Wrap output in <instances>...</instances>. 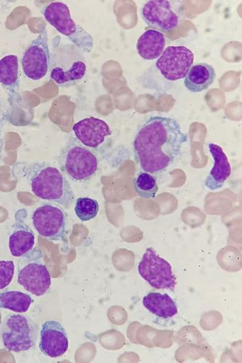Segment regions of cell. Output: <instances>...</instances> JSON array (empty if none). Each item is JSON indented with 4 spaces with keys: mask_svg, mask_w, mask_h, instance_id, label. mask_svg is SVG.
<instances>
[{
    "mask_svg": "<svg viewBox=\"0 0 242 363\" xmlns=\"http://www.w3.org/2000/svg\"><path fill=\"white\" fill-rule=\"evenodd\" d=\"M15 265L12 261H0V290L7 288L13 279Z\"/></svg>",
    "mask_w": 242,
    "mask_h": 363,
    "instance_id": "cb8c5ba5",
    "label": "cell"
},
{
    "mask_svg": "<svg viewBox=\"0 0 242 363\" xmlns=\"http://www.w3.org/2000/svg\"><path fill=\"white\" fill-rule=\"evenodd\" d=\"M75 211L79 220L90 221L97 216L99 204L97 201L90 198H79L76 201Z\"/></svg>",
    "mask_w": 242,
    "mask_h": 363,
    "instance_id": "603a6c76",
    "label": "cell"
},
{
    "mask_svg": "<svg viewBox=\"0 0 242 363\" xmlns=\"http://www.w3.org/2000/svg\"><path fill=\"white\" fill-rule=\"evenodd\" d=\"M39 349L48 357L57 358L69 349L68 334L60 323L48 320L41 326Z\"/></svg>",
    "mask_w": 242,
    "mask_h": 363,
    "instance_id": "7c38bea8",
    "label": "cell"
},
{
    "mask_svg": "<svg viewBox=\"0 0 242 363\" xmlns=\"http://www.w3.org/2000/svg\"><path fill=\"white\" fill-rule=\"evenodd\" d=\"M43 255L40 250L34 248L21 256L18 263V284L37 296L46 294L51 286V275Z\"/></svg>",
    "mask_w": 242,
    "mask_h": 363,
    "instance_id": "8992f818",
    "label": "cell"
},
{
    "mask_svg": "<svg viewBox=\"0 0 242 363\" xmlns=\"http://www.w3.org/2000/svg\"><path fill=\"white\" fill-rule=\"evenodd\" d=\"M38 327L29 315L11 313L6 316L1 327L4 346L14 352H26L36 344Z\"/></svg>",
    "mask_w": 242,
    "mask_h": 363,
    "instance_id": "277c9868",
    "label": "cell"
},
{
    "mask_svg": "<svg viewBox=\"0 0 242 363\" xmlns=\"http://www.w3.org/2000/svg\"><path fill=\"white\" fill-rule=\"evenodd\" d=\"M165 45L166 39L162 33L148 30L139 38L137 50L139 55L144 60H153L162 55Z\"/></svg>",
    "mask_w": 242,
    "mask_h": 363,
    "instance_id": "ac0fdd59",
    "label": "cell"
},
{
    "mask_svg": "<svg viewBox=\"0 0 242 363\" xmlns=\"http://www.w3.org/2000/svg\"><path fill=\"white\" fill-rule=\"evenodd\" d=\"M38 234L50 242H64L68 232V216L63 209L51 203L37 208L32 217Z\"/></svg>",
    "mask_w": 242,
    "mask_h": 363,
    "instance_id": "52a82bcc",
    "label": "cell"
},
{
    "mask_svg": "<svg viewBox=\"0 0 242 363\" xmlns=\"http://www.w3.org/2000/svg\"><path fill=\"white\" fill-rule=\"evenodd\" d=\"M38 198L56 203L69 208L75 201V194L67 179L57 167L44 162L25 164L21 169Z\"/></svg>",
    "mask_w": 242,
    "mask_h": 363,
    "instance_id": "7a4b0ae2",
    "label": "cell"
},
{
    "mask_svg": "<svg viewBox=\"0 0 242 363\" xmlns=\"http://www.w3.org/2000/svg\"><path fill=\"white\" fill-rule=\"evenodd\" d=\"M216 77L214 67L208 63H198L192 67L185 79L186 89L192 93H201L208 89Z\"/></svg>",
    "mask_w": 242,
    "mask_h": 363,
    "instance_id": "e0dca14e",
    "label": "cell"
},
{
    "mask_svg": "<svg viewBox=\"0 0 242 363\" xmlns=\"http://www.w3.org/2000/svg\"><path fill=\"white\" fill-rule=\"evenodd\" d=\"M21 67L26 76L38 81L47 76L50 67L48 32L43 27L38 35L22 55Z\"/></svg>",
    "mask_w": 242,
    "mask_h": 363,
    "instance_id": "ba28073f",
    "label": "cell"
},
{
    "mask_svg": "<svg viewBox=\"0 0 242 363\" xmlns=\"http://www.w3.org/2000/svg\"><path fill=\"white\" fill-rule=\"evenodd\" d=\"M141 14L148 27L160 33L172 32L180 26V16L167 0L147 2L141 9Z\"/></svg>",
    "mask_w": 242,
    "mask_h": 363,
    "instance_id": "8fae6325",
    "label": "cell"
},
{
    "mask_svg": "<svg viewBox=\"0 0 242 363\" xmlns=\"http://www.w3.org/2000/svg\"><path fill=\"white\" fill-rule=\"evenodd\" d=\"M4 121L0 120V162L3 159V152H4V139L3 135V126H4Z\"/></svg>",
    "mask_w": 242,
    "mask_h": 363,
    "instance_id": "d4e9b609",
    "label": "cell"
},
{
    "mask_svg": "<svg viewBox=\"0 0 242 363\" xmlns=\"http://www.w3.org/2000/svg\"><path fill=\"white\" fill-rule=\"evenodd\" d=\"M32 303L33 298L28 294L18 291L0 292V308L25 313L28 311Z\"/></svg>",
    "mask_w": 242,
    "mask_h": 363,
    "instance_id": "ffe728a7",
    "label": "cell"
},
{
    "mask_svg": "<svg viewBox=\"0 0 242 363\" xmlns=\"http://www.w3.org/2000/svg\"><path fill=\"white\" fill-rule=\"evenodd\" d=\"M208 148L214 160V167L205 181V186L210 190H216L222 188L231 177V167L221 147L209 143Z\"/></svg>",
    "mask_w": 242,
    "mask_h": 363,
    "instance_id": "9a60e30c",
    "label": "cell"
},
{
    "mask_svg": "<svg viewBox=\"0 0 242 363\" xmlns=\"http://www.w3.org/2000/svg\"><path fill=\"white\" fill-rule=\"evenodd\" d=\"M73 132L77 139L88 148H97L106 137L112 135L106 122L95 117L87 118L75 123Z\"/></svg>",
    "mask_w": 242,
    "mask_h": 363,
    "instance_id": "5bb4252c",
    "label": "cell"
},
{
    "mask_svg": "<svg viewBox=\"0 0 242 363\" xmlns=\"http://www.w3.org/2000/svg\"><path fill=\"white\" fill-rule=\"evenodd\" d=\"M86 64L78 60L75 62L68 70L64 71L61 67L53 69L50 77L60 86H69L71 83L82 79L86 74Z\"/></svg>",
    "mask_w": 242,
    "mask_h": 363,
    "instance_id": "44dd1931",
    "label": "cell"
},
{
    "mask_svg": "<svg viewBox=\"0 0 242 363\" xmlns=\"http://www.w3.org/2000/svg\"><path fill=\"white\" fill-rule=\"evenodd\" d=\"M14 218L15 221L9 238V250L14 257L20 258L35 248V237L33 230L27 223V209H18Z\"/></svg>",
    "mask_w": 242,
    "mask_h": 363,
    "instance_id": "4fadbf2b",
    "label": "cell"
},
{
    "mask_svg": "<svg viewBox=\"0 0 242 363\" xmlns=\"http://www.w3.org/2000/svg\"><path fill=\"white\" fill-rule=\"evenodd\" d=\"M194 55L184 46L167 48L156 62L162 75L169 81L185 78L193 65Z\"/></svg>",
    "mask_w": 242,
    "mask_h": 363,
    "instance_id": "30bf717a",
    "label": "cell"
},
{
    "mask_svg": "<svg viewBox=\"0 0 242 363\" xmlns=\"http://www.w3.org/2000/svg\"><path fill=\"white\" fill-rule=\"evenodd\" d=\"M143 303L150 313L163 318H172L178 313L177 306L167 294L149 293L143 298Z\"/></svg>",
    "mask_w": 242,
    "mask_h": 363,
    "instance_id": "d6986e66",
    "label": "cell"
},
{
    "mask_svg": "<svg viewBox=\"0 0 242 363\" xmlns=\"http://www.w3.org/2000/svg\"><path fill=\"white\" fill-rule=\"evenodd\" d=\"M44 18L60 33L80 50L90 53L94 47L92 36L73 20L67 5L61 2H52L44 6L41 11Z\"/></svg>",
    "mask_w": 242,
    "mask_h": 363,
    "instance_id": "3957f363",
    "label": "cell"
},
{
    "mask_svg": "<svg viewBox=\"0 0 242 363\" xmlns=\"http://www.w3.org/2000/svg\"><path fill=\"white\" fill-rule=\"evenodd\" d=\"M58 162L62 172L75 181L89 180L98 172L99 160L95 153L74 140L63 149Z\"/></svg>",
    "mask_w": 242,
    "mask_h": 363,
    "instance_id": "5b68a950",
    "label": "cell"
},
{
    "mask_svg": "<svg viewBox=\"0 0 242 363\" xmlns=\"http://www.w3.org/2000/svg\"><path fill=\"white\" fill-rule=\"evenodd\" d=\"M188 135L179 122L172 118L153 116L138 130L134 142L135 157L148 174L165 172L180 155Z\"/></svg>",
    "mask_w": 242,
    "mask_h": 363,
    "instance_id": "6da1fadb",
    "label": "cell"
},
{
    "mask_svg": "<svg viewBox=\"0 0 242 363\" xmlns=\"http://www.w3.org/2000/svg\"><path fill=\"white\" fill-rule=\"evenodd\" d=\"M0 85L11 99H18L20 77L17 56L10 55L0 59Z\"/></svg>",
    "mask_w": 242,
    "mask_h": 363,
    "instance_id": "2e32d148",
    "label": "cell"
},
{
    "mask_svg": "<svg viewBox=\"0 0 242 363\" xmlns=\"http://www.w3.org/2000/svg\"><path fill=\"white\" fill-rule=\"evenodd\" d=\"M138 272L150 286L157 289L174 291L176 279L170 264L152 247L148 248L138 266Z\"/></svg>",
    "mask_w": 242,
    "mask_h": 363,
    "instance_id": "9c48e42d",
    "label": "cell"
},
{
    "mask_svg": "<svg viewBox=\"0 0 242 363\" xmlns=\"http://www.w3.org/2000/svg\"><path fill=\"white\" fill-rule=\"evenodd\" d=\"M134 188L137 194L145 199L155 198L159 189L155 177L146 172H141L137 176L134 180Z\"/></svg>",
    "mask_w": 242,
    "mask_h": 363,
    "instance_id": "7402d4cb",
    "label": "cell"
}]
</instances>
